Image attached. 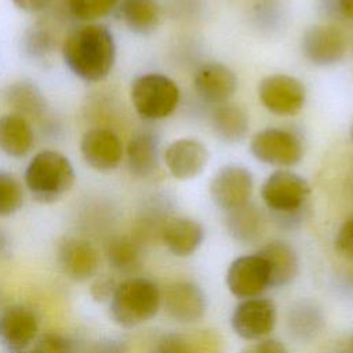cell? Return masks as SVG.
<instances>
[{"label":"cell","instance_id":"obj_1","mask_svg":"<svg viewBox=\"0 0 353 353\" xmlns=\"http://www.w3.org/2000/svg\"><path fill=\"white\" fill-rule=\"evenodd\" d=\"M68 68L84 81L103 80L116 59V44L109 29L88 23L72 30L62 46Z\"/></svg>","mask_w":353,"mask_h":353},{"label":"cell","instance_id":"obj_2","mask_svg":"<svg viewBox=\"0 0 353 353\" xmlns=\"http://www.w3.org/2000/svg\"><path fill=\"white\" fill-rule=\"evenodd\" d=\"M74 178V170L69 159L55 150L39 152L25 171L26 186L40 203L59 200L70 190Z\"/></svg>","mask_w":353,"mask_h":353},{"label":"cell","instance_id":"obj_3","mask_svg":"<svg viewBox=\"0 0 353 353\" xmlns=\"http://www.w3.org/2000/svg\"><path fill=\"white\" fill-rule=\"evenodd\" d=\"M161 294L149 279L131 277L117 284L110 298V316L124 328H134L150 320L160 307Z\"/></svg>","mask_w":353,"mask_h":353},{"label":"cell","instance_id":"obj_4","mask_svg":"<svg viewBox=\"0 0 353 353\" xmlns=\"http://www.w3.org/2000/svg\"><path fill=\"white\" fill-rule=\"evenodd\" d=\"M131 102L141 117L148 120L164 119L178 106L179 90L164 74H142L131 85Z\"/></svg>","mask_w":353,"mask_h":353},{"label":"cell","instance_id":"obj_5","mask_svg":"<svg viewBox=\"0 0 353 353\" xmlns=\"http://www.w3.org/2000/svg\"><path fill=\"white\" fill-rule=\"evenodd\" d=\"M250 150L258 161L279 167L295 165L303 156L301 139L283 128H265L256 132L251 139Z\"/></svg>","mask_w":353,"mask_h":353},{"label":"cell","instance_id":"obj_6","mask_svg":"<svg viewBox=\"0 0 353 353\" xmlns=\"http://www.w3.org/2000/svg\"><path fill=\"white\" fill-rule=\"evenodd\" d=\"M309 194L310 188L302 176L283 170L270 174L261 188L263 203L272 211L283 215L301 210Z\"/></svg>","mask_w":353,"mask_h":353},{"label":"cell","instance_id":"obj_7","mask_svg":"<svg viewBox=\"0 0 353 353\" xmlns=\"http://www.w3.org/2000/svg\"><path fill=\"white\" fill-rule=\"evenodd\" d=\"M276 305L269 298L243 299L233 310L230 324L233 331L245 341H258L270 334L276 325Z\"/></svg>","mask_w":353,"mask_h":353},{"label":"cell","instance_id":"obj_8","mask_svg":"<svg viewBox=\"0 0 353 353\" xmlns=\"http://www.w3.org/2000/svg\"><path fill=\"white\" fill-rule=\"evenodd\" d=\"M258 97L262 105L279 116H292L298 113L306 98L303 84L288 74H270L261 80Z\"/></svg>","mask_w":353,"mask_h":353},{"label":"cell","instance_id":"obj_9","mask_svg":"<svg viewBox=\"0 0 353 353\" xmlns=\"http://www.w3.org/2000/svg\"><path fill=\"white\" fill-rule=\"evenodd\" d=\"M252 188V175L247 168L225 165L214 174L210 183V194L219 208L229 212L248 203Z\"/></svg>","mask_w":353,"mask_h":353},{"label":"cell","instance_id":"obj_10","mask_svg":"<svg viewBox=\"0 0 353 353\" xmlns=\"http://www.w3.org/2000/svg\"><path fill=\"white\" fill-rule=\"evenodd\" d=\"M229 291L241 299L259 296L269 285V269L259 254L236 258L226 272Z\"/></svg>","mask_w":353,"mask_h":353},{"label":"cell","instance_id":"obj_11","mask_svg":"<svg viewBox=\"0 0 353 353\" xmlns=\"http://www.w3.org/2000/svg\"><path fill=\"white\" fill-rule=\"evenodd\" d=\"M37 319L32 309L14 303L0 309V345L11 352L29 346L37 334Z\"/></svg>","mask_w":353,"mask_h":353},{"label":"cell","instance_id":"obj_12","mask_svg":"<svg viewBox=\"0 0 353 353\" xmlns=\"http://www.w3.org/2000/svg\"><path fill=\"white\" fill-rule=\"evenodd\" d=\"M165 313L178 323L189 324L200 320L207 307L204 291L192 281H175L163 295Z\"/></svg>","mask_w":353,"mask_h":353},{"label":"cell","instance_id":"obj_13","mask_svg":"<svg viewBox=\"0 0 353 353\" xmlns=\"http://www.w3.org/2000/svg\"><path fill=\"white\" fill-rule=\"evenodd\" d=\"M302 51L314 65H332L343 57L346 51V39L342 30L336 26L316 25L305 32Z\"/></svg>","mask_w":353,"mask_h":353},{"label":"cell","instance_id":"obj_14","mask_svg":"<svg viewBox=\"0 0 353 353\" xmlns=\"http://www.w3.org/2000/svg\"><path fill=\"white\" fill-rule=\"evenodd\" d=\"M80 150L94 170L110 171L114 170L123 157V143L117 134L108 128H91L84 132Z\"/></svg>","mask_w":353,"mask_h":353},{"label":"cell","instance_id":"obj_15","mask_svg":"<svg viewBox=\"0 0 353 353\" xmlns=\"http://www.w3.org/2000/svg\"><path fill=\"white\" fill-rule=\"evenodd\" d=\"M208 150L194 138L174 141L164 152V161L170 174L181 181L197 176L208 163Z\"/></svg>","mask_w":353,"mask_h":353},{"label":"cell","instance_id":"obj_16","mask_svg":"<svg viewBox=\"0 0 353 353\" xmlns=\"http://www.w3.org/2000/svg\"><path fill=\"white\" fill-rule=\"evenodd\" d=\"M58 261L63 273L74 281L88 280L99 265L97 248L88 240L79 237H68L59 244Z\"/></svg>","mask_w":353,"mask_h":353},{"label":"cell","instance_id":"obj_17","mask_svg":"<svg viewBox=\"0 0 353 353\" xmlns=\"http://www.w3.org/2000/svg\"><path fill=\"white\" fill-rule=\"evenodd\" d=\"M194 90L205 101L214 103L226 102L237 88L234 73L225 65L211 62L203 65L194 74Z\"/></svg>","mask_w":353,"mask_h":353},{"label":"cell","instance_id":"obj_18","mask_svg":"<svg viewBox=\"0 0 353 353\" xmlns=\"http://www.w3.org/2000/svg\"><path fill=\"white\" fill-rule=\"evenodd\" d=\"M160 237L171 254L189 256L203 243L204 229L192 218L171 216L163 223Z\"/></svg>","mask_w":353,"mask_h":353},{"label":"cell","instance_id":"obj_19","mask_svg":"<svg viewBox=\"0 0 353 353\" xmlns=\"http://www.w3.org/2000/svg\"><path fill=\"white\" fill-rule=\"evenodd\" d=\"M256 254H259L269 269V285L279 288L288 285L298 274L299 262L294 248L280 240L266 243Z\"/></svg>","mask_w":353,"mask_h":353},{"label":"cell","instance_id":"obj_20","mask_svg":"<svg viewBox=\"0 0 353 353\" xmlns=\"http://www.w3.org/2000/svg\"><path fill=\"white\" fill-rule=\"evenodd\" d=\"M33 130L25 116L8 113L0 116V150L12 157H22L32 149Z\"/></svg>","mask_w":353,"mask_h":353},{"label":"cell","instance_id":"obj_21","mask_svg":"<svg viewBox=\"0 0 353 353\" xmlns=\"http://www.w3.org/2000/svg\"><path fill=\"white\" fill-rule=\"evenodd\" d=\"M127 161L137 176L150 175L157 164V143L150 132L135 134L127 146Z\"/></svg>","mask_w":353,"mask_h":353},{"label":"cell","instance_id":"obj_22","mask_svg":"<svg viewBox=\"0 0 353 353\" xmlns=\"http://www.w3.org/2000/svg\"><path fill=\"white\" fill-rule=\"evenodd\" d=\"M120 11L127 28L135 33H149L160 21L156 0H123Z\"/></svg>","mask_w":353,"mask_h":353},{"label":"cell","instance_id":"obj_23","mask_svg":"<svg viewBox=\"0 0 353 353\" xmlns=\"http://www.w3.org/2000/svg\"><path fill=\"white\" fill-rule=\"evenodd\" d=\"M212 125L215 134L226 142H237L243 139L248 130L247 113L234 105H222L212 114Z\"/></svg>","mask_w":353,"mask_h":353},{"label":"cell","instance_id":"obj_24","mask_svg":"<svg viewBox=\"0 0 353 353\" xmlns=\"http://www.w3.org/2000/svg\"><path fill=\"white\" fill-rule=\"evenodd\" d=\"M109 265L121 273L135 272L141 266L139 244L127 236H116L106 244Z\"/></svg>","mask_w":353,"mask_h":353},{"label":"cell","instance_id":"obj_25","mask_svg":"<svg viewBox=\"0 0 353 353\" xmlns=\"http://www.w3.org/2000/svg\"><path fill=\"white\" fill-rule=\"evenodd\" d=\"M6 95L8 103L17 110L18 114L40 116L44 112V98L41 97V92L30 83H15L10 85Z\"/></svg>","mask_w":353,"mask_h":353},{"label":"cell","instance_id":"obj_26","mask_svg":"<svg viewBox=\"0 0 353 353\" xmlns=\"http://www.w3.org/2000/svg\"><path fill=\"white\" fill-rule=\"evenodd\" d=\"M323 313L312 302H301L291 307L288 324L291 332L301 338H312L323 327Z\"/></svg>","mask_w":353,"mask_h":353},{"label":"cell","instance_id":"obj_27","mask_svg":"<svg viewBox=\"0 0 353 353\" xmlns=\"http://www.w3.org/2000/svg\"><path fill=\"white\" fill-rule=\"evenodd\" d=\"M261 216L255 208L248 207L247 204L229 211L228 229L230 234L240 241H252L261 232Z\"/></svg>","mask_w":353,"mask_h":353},{"label":"cell","instance_id":"obj_28","mask_svg":"<svg viewBox=\"0 0 353 353\" xmlns=\"http://www.w3.org/2000/svg\"><path fill=\"white\" fill-rule=\"evenodd\" d=\"M23 203V190L17 178L0 171V216L17 212Z\"/></svg>","mask_w":353,"mask_h":353},{"label":"cell","instance_id":"obj_29","mask_svg":"<svg viewBox=\"0 0 353 353\" xmlns=\"http://www.w3.org/2000/svg\"><path fill=\"white\" fill-rule=\"evenodd\" d=\"M119 0H68L72 15L81 21H95L106 17Z\"/></svg>","mask_w":353,"mask_h":353},{"label":"cell","instance_id":"obj_30","mask_svg":"<svg viewBox=\"0 0 353 353\" xmlns=\"http://www.w3.org/2000/svg\"><path fill=\"white\" fill-rule=\"evenodd\" d=\"M197 342L188 335L168 332L156 341L153 353H201Z\"/></svg>","mask_w":353,"mask_h":353},{"label":"cell","instance_id":"obj_31","mask_svg":"<svg viewBox=\"0 0 353 353\" xmlns=\"http://www.w3.org/2000/svg\"><path fill=\"white\" fill-rule=\"evenodd\" d=\"M37 353H79V345L70 336L59 332H44L36 342Z\"/></svg>","mask_w":353,"mask_h":353},{"label":"cell","instance_id":"obj_32","mask_svg":"<svg viewBox=\"0 0 353 353\" xmlns=\"http://www.w3.org/2000/svg\"><path fill=\"white\" fill-rule=\"evenodd\" d=\"M335 247L341 255L353 261V215L339 228L335 237Z\"/></svg>","mask_w":353,"mask_h":353},{"label":"cell","instance_id":"obj_33","mask_svg":"<svg viewBox=\"0 0 353 353\" xmlns=\"http://www.w3.org/2000/svg\"><path fill=\"white\" fill-rule=\"evenodd\" d=\"M117 281L116 279H113L112 276H101L97 277L91 287H90V294L92 296L94 301L97 302H105V301H110V298L113 296L116 287H117Z\"/></svg>","mask_w":353,"mask_h":353},{"label":"cell","instance_id":"obj_34","mask_svg":"<svg viewBox=\"0 0 353 353\" xmlns=\"http://www.w3.org/2000/svg\"><path fill=\"white\" fill-rule=\"evenodd\" d=\"M87 353H127V345L114 338H103L95 341L87 350Z\"/></svg>","mask_w":353,"mask_h":353},{"label":"cell","instance_id":"obj_35","mask_svg":"<svg viewBox=\"0 0 353 353\" xmlns=\"http://www.w3.org/2000/svg\"><path fill=\"white\" fill-rule=\"evenodd\" d=\"M241 353H288V350L276 339H263L247 346Z\"/></svg>","mask_w":353,"mask_h":353},{"label":"cell","instance_id":"obj_36","mask_svg":"<svg viewBox=\"0 0 353 353\" xmlns=\"http://www.w3.org/2000/svg\"><path fill=\"white\" fill-rule=\"evenodd\" d=\"M14 4L26 12H39L46 10L54 0H12Z\"/></svg>","mask_w":353,"mask_h":353},{"label":"cell","instance_id":"obj_37","mask_svg":"<svg viewBox=\"0 0 353 353\" xmlns=\"http://www.w3.org/2000/svg\"><path fill=\"white\" fill-rule=\"evenodd\" d=\"M50 47V39L44 32H36L32 33L29 40V50H32L34 54H43Z\"/></svg>","mask_w":353,"mask_h":353},{"label":"cell","instance_id":"obj_38","mask_svg":"<svg viewBox=\"0 0 353 353\" xmlns=\"http://www.w3.org/2000/svg\"><path fill=\"white\" fill-rule=\"evenodd\" d=\"M338 6L343 15L353 18V0H338Z\"/></svg>","mask_w":353,"mask_h":353},{"label":"cell","instance_id":"obj_39","mask_svg":"<svg viewBox=\"0 0 353 353\" xmlns=\"http://www.w3.org/2000/svg\"><path fill=\"white\" fill-rule=\"evenodd\" d=\"M8 245H10V240H8V236L6 234V232L3 229H0V256L4 255L8 250Z\"/></svg>","mask_w":353,"mask_h":353},{"label":"cell","instance_id":"obj_40","mask_svg":"<svg viewBox=\"0 0 353 353\" xmlns=\"http://www.w3.org/2000/svg\"><path fill=\"white\" fill-rule=\"evenodd\" d=\"M4 299H6V292L3 290V287L0 285V309L3 307V303H4Z\"/></svg>","mask_w":353,"mask_h":353},{"label":"cell","instance_id":"obj_41","mask_svg":"<svg viewBox=\"0 0 353 353\" xmlns=\"http://www.w3.org/2000/svg\"><path fill=\"white\" fill-rule=\"evenodd\" d=\"M15 353H37V352H34V350L33 352H23V350H21V352H15Z\"/></svg>","mask_w":353,"mask_h":353},{"label":"cell","instance_id":"obj_42","mask_svg":"<svg viewBox=\"0 0 353 353\" xmlns=\"http://www.w3.org/2000/svg\"><path fill=\"white\" fill-rule=\"evenodd\" d=\"M350 137H352V141H353V125H352V131H350Z\"/></svg>","mask_w":353,"mask_h":353},{"label":"cell","instance_id":"obj_43","mask_svg":"<svg viewBox=\"0 0 353 353\" xmlns=\"http://www.w3.org/2000/svg\"><path fill=\"white\" fill-rule=\"evenodd\" d=\"M352 353H353V341H352Z\"/></svg>","mask_w":353,"mask_h":353}]
</instances>
